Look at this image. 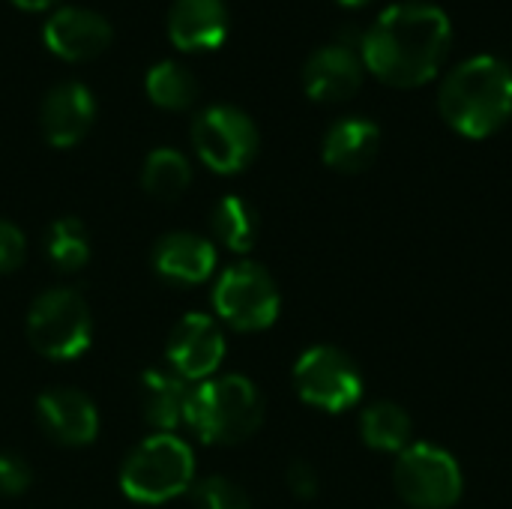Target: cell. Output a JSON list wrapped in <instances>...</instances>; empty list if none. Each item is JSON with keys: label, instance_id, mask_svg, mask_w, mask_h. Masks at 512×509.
Wrapping results in <instances>:
<instances>
[{"label": "cell", "instance_id": "11", "mask_svg": "<svg viewBox=\"0 0 512 509\" xmlns=\"http://www.w3.org/2000/svg\"><path fill=\"white\" fill-rule=\"evenodd\" d=\"M45 45L63 57V60H90L102 54L111 45V24L102 12L87 9V6H63L51 12V18L42 27Z\"/></svg>", "mask_w": 512, "mask_h": 509}, {"label": "cell", "instance_id": "28", "mask_svg": "<svg viewBox=\"0 0 512 509\" xmlns=\"http://www.w3.org/2000/svg\"><path fill=\"white\" fill-rule=\"evenodd\" d=\"M15 6H21V9H48V6H54L57 0H12Z\"/></svg>", "mask_w": 512, "mask_h": 509}, {"label": "cell", "instance_id": "10", "mask_svg": "<svg viewBox=\"0 0 512 509\" xmlns=\"http://www.w3.org/2000/svg\"><path fill=\"white\" fill-rule=\"evenodd\" d=\"M225 360L219 324L201 312L183 315L168 336V363L183 381H207Z\"/></svg>", "mask_w": 512, "mask_h": 509}, {"label": "cell", "instance_id": "1", "mask_svg": "<svg viewBox=\"0 0 512 509\" xmlns=\"http://www.w3.org/2000/svg\"><path fill=\"white\" fill-rule=\"evenodd\" d=\"M453 27L441 6L405 0L387 6L363 33V66L390 87H420L432 81L450 51Z\"/></svg>", "mask_w": 512, "mask_h": 509}, {"label": "cell", "instance_id": "9", "mask_svg": "<svg viewBox=\"0 0 512 509\" xmlns=\"http://www.w3.org/2000/svg\"><path fill=\"white\" fill-rule=\"evenodd\" d=\"M192 144L207 168L237 174L258 153V126L234 105H210L192 123Z\"/></svg>", "mask_w": 512, "mask_h": 509}, {"label": "cell", "instance_id": "21", "mask_svg": "<svg viewBox=\"0 0 512 509\" xmlns=\"http://www.w3.org/2000/svg\"><path fill=\"white\" fill-rule=\"evenodd\" d=\"M141 183L144 189L159 198V201H174L186 192V186L192 183V168L189 159L180 150L171 147H156L147 159H144V171H141Z\"/></svg>", "mask_w": 512, "mask_h": 509}, {"label": "cell", "instance_id": "8", "mask_svg": "<svg viewBox=\"0 0 512 509\" xmlns=\"http://www.w3.org/2000/svg\"><path fill=\"white\" fill-rule=\"evenodd\" d=\"M294 387L306 405L327 414H342L360 402L363 375L342 348L315 345L300 354L294 366Z\"/></svg>", "mask_w": 512, "mask_h": 509}, {"label": "cell", "instance_id": "2", "mask_svg": "<svg viewBox=\"0 0 512 509\" xmlns=\"http://www.w3.org/2000/svg\"><path fill=\"white\" fill-rule=\"evenodd\" d=\"M438 108L465 138H486L512 117V69L492 54L453 66L441 84Z\"/></svg>", "mask_w": 512, "mask_h": 509}, {"label": "cell", "instance_id": "6", "mask_svg": "<svg viewBox=\"0 0 512 509\" xmlns=\"http://www.w3.org/2000/svg\"><path fill=\"white\" fill-rule=\"evenodd\" d=\"M93 321L87 303L69 291L54 288L36 297L27 315V339L48 360H75L90 348Z\"/></svg>", "mask_w": 512, "mask_h": 509}, {"label": "cell", "instance_id": "14", "mask_svg": "<svg viewBox=\"0 0 512 509\" xmlns=\"http://www.w3.org/2000/svg\"><path fill=\"white\" fill-rule=\"evenodd\" d=\"M36 417L42 429L63 447H84L99 435V411L96 405L69 387L48 390L36 402Z\"/></svg>", "mask_w": 512, "mask_h": 509}, {"label": "cell", "instance_id": "3", "mask_svg": "<svg viewBox=\"0 0 512 509\" xmlns=\"http://www.w3.org/2000/svg\"><path fill=\"white\" fill-rule=\"evenodd\" d=\"M264 423V399L243 375L207 378L192 390L186 426L204 444H240Z\"/></svg>", "mask_w": 512, "mask_h": 509}, {"label": "cell", "instance_id": "12", "mask_svg": "<svg viewBox=\"0 0 512 509\" xmlns=\"http://www.w3.org/2000/svg\"><path fill=\"white\" fill-rule=\"evenodd\" d=\"M96 120V99L81 81H60L51 87L39 108L42 135L54 147L78 144Z\"/></svg>", "mask_w": 512, "mask_h": 509}, {"label": "cell", "instance_id": "25", "mask_svg": "<svg viewBox=\"0 0 512 509\" xmlns=\"http://www.w3.org/2000/svg\"><path fill=\"white\" fill-rule=\"evenodd\" d=\"M24 252H27L24 231L9 219H0V273H12L15 267H21Z\"/></svg>", "mask_w": 512, "mask_h": 509}, {"label": "cell", "instance_id": "13", "mask_svg": "<svg viewBox=\"0 0 512 509\" xmlns=\"http://www.w3.org/2000/svg\"><path fill=\"white\" fill-rule=\"evenodd\" d=\"M303 87L315 102H345L363 87V60L351 45H324L303 66Z\"/></svg>", "mask_w": 512, "mask_h": 509}, {"label": "cell", "instance_id": "29", "mask_svg": "<svg viewBox=\"0 0 512 509\" xmlns=\"http://www.w3.org/2000/svg\"><path fill=\"white\" fill-rule=\"evenodd\" d=\"M342 6H351V9H357V6H366V3H372V0H339Z\"/></svg>", "mask_w": 512, "mask_h": 509}, {"label": "cell", "instance_id": "4", "mask_svg": "<svg viewBox=\"0 0 512 509\" xmlns=\"http://www.w3.org/2000/svg\"><path fill=\"white\" fill-rule=\"evenodd\" d=\"M192 480L195 456L186 441L168 432L141 441L120 471V486L126 498L138 504H165L183 495L192 486Z\"/></svg>", "mask_w": 512, "mask_h": 509}, {"label": "cell", "instance_id": "18", "mask_svg": "<svg viewBox=\"0 0 512 509\" xmlns=\"http://www.w3.org/2000/svg\"><path fill=\"white\" fill-rule=\"evenodd\" d=\"M189 399H192V387L177 372L147 369L141 375V405H144V417H147V423L156 432L174 435V429L186 423Z\"/></svg>", "mask_w": 512, "mask_h": 509}, {"label": "cell", "instance_id": "22", "mask_svg": "<svg viewBox=\"0 0 512 509\" xmlns=\"http://www.w3.org/2000/svg\"><path fill=\"white\" fill-rule=\"evenodd\" d=\"M213 231L231 252H249L258 240V213L240 195H228L213 210Z\"/></svg>", "mask_w": 512, "mask_h": 509}, {"label": "cell", "instance_id": "26", "mask_svg": "<svg viewBox=\"0 0 512 509\" xmlns=\"http://www.w3.org/2000/svg\"><path fill=\"white\" fill-rule=\"evenodd\" d=\"M30 486V468L15 453H0V495L15 498Z\"/></svg>", "mask_w": 512, "mask_h": 509}, {"label": "cell", "instance_id": "17", "mask_svg": "<svg viewBox=\"0 0 512 509\" xmlns=\"http://www.w3.org/2000/svg\"><path fill=\"white\" fill-rule=\"evenodd\" d=\"M381 150V129L366 117H342L336 120L321 144V156L333 171L360 174L366 171Z\"/></svg>", "mask_w": 512, "mask_h": 509}, {"label": "cell", "instance_id": "19", "mask_svg": "<svg viewBox=\"0 0 512 509\" xmlns=\"http://www.w3.org/2000/svg\"><path fill=\"white\" fill-rule=\"evenodd\" d=\"M360 435L366 447L399 456L405 447H411L414 420L402 405L381 399V402L366 405V411L360 414Z\"/></svg>", "mask_w": 512, "mask_h": 509}, {"label": "cell", "instance_id": "7", "mask_svg": "<svg viewBox=\"0 0 512 509\" xmlns=\"http://www.w3.org/2000/svg\"><path fill=\"white\" fill-rule=\"evenodd\" d=\"M213 306L228 327L240 333H258L276 324L282 297L276 279L261 264L240 261L219 276L213 291Z\"/></svg>", "mask_w": 512, "mask_h": 509}, {"label": "cell", "instance_id": "20", "mask_svg": "<svg viewBox=\"0 0 512 509\" xmlns=\"http://www.w3.org/2000/svg\"><path fill=\"white\" fill-rule=\"evenodd\" d=\"M144 87H147L150 102L159 108H168V111H183L198 99V78L192 75V69H186L177 60L156 63L147 72Z\"/></svg>", "mask_w": 512, "mask_h": 509}, {"label": "cell", "instance_id": "23", "mask_svg": "<svg viewBox=\"0 0 512 509\" xmlns=\"http://www.w3.org/2000/svg\"><path fill=\"white\" fill-rule=\"evenodd\" d=\"M51 264L63 273H75L90 261V243L87 231L75 216L57 219L48 231V246H45Z\"/></svg>", "mask_w": 512, "mask_h": 509}, {"label": "cell", "instance_id": "5", "mask_svg": "<svg viewBox=\"0 0 512 509\" xmlns=\"http://www.w3.org/2000/svg\"><path fill=\"white\" fill-rule=\"evenodd\" d=\"M396 495L414 509H450L459 504L465 480L450 450L438 444H411L393 465Z\"/></svg>", "mask_w": 512, "mask_h": 509}, {"label": "cell", "instance_id": "24", "mask_svg": "<svg viewBox=\"0 0 512 509\" xmlns=\"http://www.w3.org/2000/svg\"><path fill=\"white\" fill-rule=\"evenodd\" d=\"M195 501L201 509H252L249 495L228 477H207L195 486Z\"/></svg>", "mask_w": 512, "mask_h": 509}, {"label": "cell", "instance_id": "27", "mask_svg": "<svg viewBox=\"0 0 512 509\" xmlns=\"http://www.w3.org/2000/svg\"><path fill=\"white\" fill-rule=\"evenodd\" d=\"M285 480H288V489H291L300 501H309V498L318 495V474H315V468H312L309 462H300V459H297V462L288 468Z\"/></svg>", "mask_w": 512, "mask_h": 509}, {"label": "cell", "instance_id": "15", "mask_svg": "<svg viewBox=\"0 0 512 509\" xmlns=\"http://www.w3.org/2000/svg\"><path fill=\"white\" fill-rule=\"evenodd\" d=\"M231 15L225 0H174L168 9V36L180 51H210L228 36Z\"/></svg>", "mask_w": 512, "mask_h": 509}, {"label": "cell", "instance_id": "16", "mask_svg": "<svg viewBox=\"0 0 512 509\" xmlns=\"http://www.w3.org/2000/svg\"><path fill=\"white\" fill-rule=\"evenodd\" d=\"M156 273L171 285H201L216 273V246L198 234H168L153 249Z\"/></svg>", "mask_w": 512, "mask_h": 509}]
</instances>
